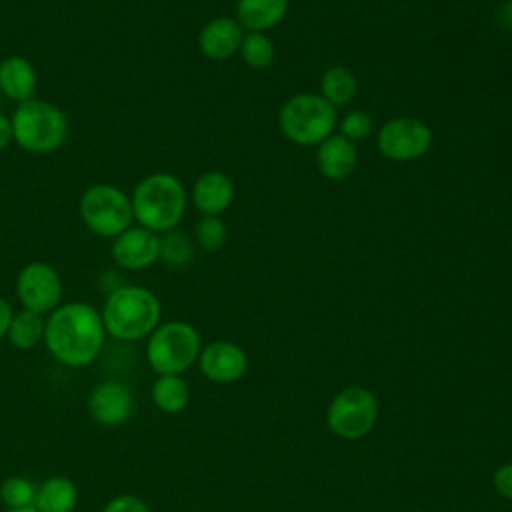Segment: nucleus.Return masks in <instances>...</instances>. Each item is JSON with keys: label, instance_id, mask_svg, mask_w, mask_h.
Here are the masks:
<instances>
[{"label": "nucleus", "instance_id": "obj_1", "mask_svg": "<svg viewBox=\"0 0 512 512\" xmlns=\"http://www.w3.org/2000/svg\"><path fill=\"white\" fill-rule=\"evenodd\" d=\"M104 322L100 312L86 302L60 304L46 318L44 342L48 352L70 368L96 360L104 344Z\"/></svg>", "mask_w": 512, "mask_h": 512}, {"label": "nucleus", "instance_id": "obj_2", "mask_svg": "<svg viewBox=\"0 0 512 512\" xmlns=\"http://www.w3.org/2000/svg\"><path fill=\"white\" fill-rule=\"evenodd\" d=\"M160 300L144 286L114 288L100 312L104 330L116 340L134 342L150 336L160 324Z\"/></svg>", "mask_w": 512, "mask_h": 512}, {"label": "nucleus", "instance_id": "obj_3", "mask_svg": "<svg viewBox=\"0 0 512 512\" xmlns=\"http://www.w3.org/2000/svg\"><path fill=\"white\" fill-rule=\"evenodd\" d=\"M132 212L140 226L152 232H170L184 216V184L166 172H156L140 180L132 192Z\"/></svg>", "mask_w": 512, "mask_h": 512}, {"label": "nucleus", "instance_id": "obj_4", "mask_svg": "<svg viewBox=\"0 0 512 512\" xmlns=\"http://www.w3.org/2000/svg\"><path fill=\"white\" fill-rule=\"evenodd\" d=\"M336 122V108L320 94L312 92L290 96L278 112V126L282 134L298 146H318L334 134Z\"/></svg>", "mask_w": 512, "mask_h": 512}, {"label": "nucleus", "instance_id": "obj_5", "mask_svg": "<svg viewBox=\"0 0 512 512\" xmlns=\"http://www.w3.org/2000/svg\"><path fill=\"white\" fill-rule=\"evenodd\" d=\"M10 122L16 144L34 154L58 150L68 136V120L64 112L44 100L30 98L20 102Z\"/></svg>", "mask_w": 512, "mask_h": 512}, {"label": "nucleus", "instance_id": "obj_6", "mask_svg": "<svg viewBox=\"0 0 512 512\" xmlns=\"http://www.w3.org/2000/svg\"><path fill=\"white\" fill-rule=\"evenodd\" d=\"M202 342L198 330L184 320L158 324L148 336L146 358L150 368L160 374H182L200 356Z\"/></svg>", "mask_w": 512, "mask_h": 512}, {"label": "nucleus", "instance_id": "obj_7", "mask_svg": "<svg viewBox=\"0 0 512 512\" xmlns=\"http://www.w3.org/2000/svg\"><path fill=\"white\" fill-rule=\"evenodd\" d=\"M80 216L98 236L116 238L134 220L130 198L110 184H94L80 198Z\"/></svg>", "mask_w": 512, "mask_h": 512}, {"label": "nucleus", "instance_id": "obj_8", "mask_svg": "<svg viewBox=\"0 0 512 512\" xmlns=\"http://www.w3.org/2000/svg\"><path fill=\"white\" fill-rule=\"evenodd\" d=\"M378 402L364 386H348L340 390L326 414L328 428L342 440L364 438L376 424Z\"/></svg>", "mask_w": 512, "mask_h": 512}, {"label": "nucleus", "instance_id": "obj_9", "mask_svg": "<svg viewBox=\"0 0 512 512\" xmlns=\"http://www.w3.org/2000/svg\"><path fill=\"white\" fill-rule=\"evenodd\" d=\"M432 130L420 118L396 116L378 130V150L392 162H414L432 148Z\"/></svg>", "mask_w": 512, "mask_h": 512}, {"label": "nucleus", "instance_id": "obj_10", "mask_svg": "<svg viewBox=\"0 0 512 512\" xmlns=\"http://www.w3.org/2000/svg\"><path fill=\"white\" fill-rule=\"evenodd\" d=\"M16 294L24 310L50 314L62 300V278L54 266L46 262L26 264L16 280Z\"/></svg>", "mask_w": 512, "mask_h": 512}, {"label": "nucleus", "instance_id": "obj_11", "mask_svg": "<svg viewBox=\"0 0 512 512\" xmlns=\"http://www.w3.org/2000/svg\"><path fill=\"white\" fill-rule=\"evenodd\" d=\"M112 258L126 270H144L160 258V236L144 226H130L114 238Z\"/></svg>", "mask_w": 512, "mask_h": 512}, {"label": "nucleus", "instance_id": "obj_12", "mask_svg": "<svg viewBox=\"0 0 512 512\" xmlns=\"http://www.w3.org/2000/svg\"><path fill=\"white\" fill-rule=\"evenodd\" d=\"M198 364L208 380L216 384H232L244 376L248 356L238 344L230 340H216L200 350Z\"/></svg>", "mask_w": 512, "mask_h": 512}, {"label": "nucleus", "instance_id": "obj_13", "mask_svg": "<svg viewBox=\"0 0 512 512\" xmlns=\"http://www.w3.org/2000/svg\"><path fill=\"white\" fill-rule=\"evenodd\" d=\"M88 410L96 422L104 426H120L134 412V394L118 380L102 382L90 392Z\"/></svg>", "mask_w": 512, "mask_h": 512}, {"label": "nucleus", "instance_id": "obj_14", "mask_svg": "<svg viewBox=\"0 0 512 512\" xmlns=\"http://www.w3.org/2000/svg\"><path fill=\"white\" fill-rule=\"evenodd\" d=\"M242 38L244 30L236 18L218 16L204 24L198 34V46L200 52L210 60H228L240 50Z\"/></svg>", "mask_w": 512, "mask_h": 512}, {"label": "nucleus", "instance_id": "obj_15", "mask_svg": "<svg viewBox=\"0 0 512 512\" xmlns=\"http://www.w3.org/2000/svg\"><path fill=\"white\" fill-rule=\"evenodd\" d=\"M316 166L320 174L332 182L346 180L358 166V152L352 140L342 134H330L316 150Z\"/></svg>", "mask_w": 512, "mask_h": 512}, {"label": "nucleus", "instance_id": "obj_16", "mask_svg": "<svg viewBox=\"0 0 512 512\" xmlns=\"http://www.w3.org/2000/svg\"><path fill=\"white\" fill-rule=\"evenodd\" d=\"M234 200V182L218 170L204 172L192 186V202L204 216H220Z\"/></svg>", "mask_w": 512, "mask_h": 512}, {"label": "nucleus", "instance_id": "obj_17", "mask_svg": "<svg viewBox=\"0 0 512 512\" xmlns=\"http://www.w3.org/2000/svg\"><path fill=\"white\" fill-rule=\"evenodd\" d=\"M288 14V0H236V22L246 32H268Z\"/></svg>", "mask_w": 512, "mask_h": 512}, {"label": "nucleus", "instance_id": "obj_18", "mask_svg": "<svg viewBox=\"0 0 512 512\" xmlns=\"http://www.w3.org/2000/svg\"><path fill=\"white\" fill-rule=\"evenodd\" d=\"M36 90V70L24 56H6L0 62V92L14 102H26Z\"/></svg>", "mask_w": 512, "mask_h": 512}, {"label": "nucleus", "instance_id": "obj_19", "mask_svg": "<svg viewBox=\"0 0 512 512\" xmlns=\"http://www.w3.org/2000/svg\"><path fill=\"white\" fill-rule=\"evenodd\" d=\"M78 504V488L66 476H50L36 488L38 512H72Z\"/></svg>", "mask_w": 512, "mask_h": 512}, {"label": "nucleus", "instance_id": "obj_20", "mask_svg": "<svg viewBox=\"0 0 512 512\" xmlns=\"http://www.w3.org/2000/svg\"><path fill=\"white\" fill-rule=\"evenodd\" d=\"M358 90V80L352 70L344 66H330L320 78V96L334 108L348 106Z\"/></svg>", "mask_w": 512, "mask_h": 512}, {"label": "nucleus", "instance_id": "obj_21", "mask_svg": "<svg viewBox=\"0 0 512 512\" xmlns=\"http://www.w3.org/2000/svg\"><path fill=\"white\" fill-rule=\"evenodd\" d=\"M44 332H46V318L38 312L22 308L12 316L6 338L14 348L30 350L40 340H44Z\"/></svg>", "mask_w": 512, "mask_h": 512}, {"label": "nucleus", "instance_id": "obj_22", "mask_svg": "<svg viewBox=\"0 0 512 512\" xmlns=\"http://www.w3.org/2000/svg\"><path fill=\"white\" fill-rule=\"evenodd\" d=\"M152 400L166 414H178L190 400L188 384L180 374H160L152 384Z\"/></svg>", "mask_w": 512, "mask_h": 512}, {"label": "nucleus", "instance_id": "obj_23", "mask_svg": "<svg viewBox=\"0 0 512 512\" xmlns=\"http://www.w3.org/2000/svg\"><path fill=\"white\" fill-rule=\"evenodd\" d=\"M238 52H240L244 64L254 70L268 68L276 56L274 42L264 32H246Z\"/></svg>", "mask_w": 512, "mask_h": 512}, {"label": "nucleus", "instance_id": "obj_24", "mask_svg": "<svg viewBox=\"0 0 512 512\" xmlns=\"http://www.w3.org/2000/svg\"><path fill=\"white\" fill-rule=\"evenodd\" d=\"M36 484L24 476H8L0 484V500L6 508H30L36 500Z\"/></svg>", "mask_w": 512, "mask_h": 512}, {"label": "nucleus", "instance_id": "obj_25", "mask_svg": "<svg viewBox=\"0 0 512 512\" xmlns=\"http://www.w3.org/2000/svg\"><path fill=\"white\" fill-rule=\"evenodd\" d=\"M160 258L170 266H186L194 258L192 242L180 232H166L160 238Z\"/></svg>", "mask_w": 512, "mask_h": 512}, {"label": "nucleus", "instance_id": "obj_26", "mask_svg": "<svg viewBox=\"0 0 512 512\" xmlns=\"http://www.w3.org/2000/svg\"><path fill=\"white\" fill-rule=\"evenodd\" d=\"M226 224L220 216H202L196 224V240L206 252H218L226 242Z\"/></svg>", "mask_w": 512, "mask_h": 512}, {"label": "nucleus", "instance_id": "obj_27", "mask_svg": "<svg viewBox=\"0 0 512 512\" xmlns=\"http://www.w3.org/2000/svg\"><path fill=\"white\" fill-rule=\"evenodd\" d=\"M372 128H374L372 116L364 110H350L340 120V134L352 142L368 138Z\"/></svg>", "mask_w": 512, "mask_h": 512}, {"label": "nucleus", "instance_id": "obj_28", "mask_svg": "<svg viewBox=\"0 0 512 512\" xmlns=\"http://www.w3.org/2000/svg\"><path fill=\"white\" fill-rule=\"evenodd\" d=\"M102 512H150L148 504L134 496V494H120L116 498H112L104 508Z\"/></svg>", "mask_w": 512, "mask_h": 512}, {"label": "nucleus", "instance_id": "obj_29", "mask_svg": "<svg viewBox=\"0 0 512 512\" xmlns=\"http://www.w3.org/2000/svg\"><path fill=\"white\" fill-rule=\"evenodd\" d=\"M492 484H494V490H496L502 498L512 500V462L502 464V466L494 472Z\"/></svg>", "mask_w": 512, "mask_h": 512}, {"label": "nucleus", "instance_id": "obj_30", "mask_svg": "<svg viewBox=\"0 0 512 512\" xmlns=\"http://www.w3.org/2000/svg\"><path fill=\"white\" fill-rule=\"evenodd\" d=\"M12 316H14V312H12L10 304L4 298H0V338H4L8 334V326H10Z\"/></svg>", "mask_w": 512, "mask_h": 512}, {"label": "nucleus", "instance_id": "obj_31", "mask_svg": "<svg viewBox=\"0 0 512 512\" xmlns=\"http://www.w3.org/2000/svg\"><path fill=\"white\" fill-rule=\"evenodd\" d=\"M12 140H14L12 122H10V118H6L4 114H0V150L6 148Z\"/></svg>", "mask_w": 512, "mask_h": 512}, {"label": "nucleus", "instance_id": "obj_32", "mask_svg": "<svg viewBox=\"0 0 512 512\" xmlns=\"http://www.w3.org/2000/svg\"><path fill=\"white\" fill-rule=\"evenodd\" d=\"M4 512H38L34 506H30V508H6Z\"/></svg>", "mask_w": 512, "mask_h": 512}]
</instances>
